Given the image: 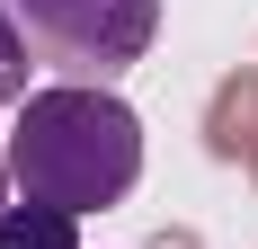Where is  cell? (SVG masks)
<instances>
[{"label": "cell", "instance_id": "cell-1", "mask_svg": "<svg viewBox=\"0 0 258 249\" xmlns=\"http://www.w3.org/2000/svg\"><path fill=\"white\" fill-rule=\"evenodd\" d=\"M9 178H18V196H36V205L107 214V205H125L134 178H143V116H134L116 89H80V80L27 89L18 134H9Z\"/></svg>", "mask_w": 258, "mask_h": 249}, {"label": "cell", "instance_id": "cell-2", "mask_svg": "<svg viewBox=\"0 0 258 249\" xmlns=\"http://www.w3.org/2000/svg\"><path fill=\"white\" fill-rule=\"evenodd\" d=\"M27 53L53 63L80 89H107L116 72H134L160 36V0H9Z\"/></svg>", "mask_w": 258, "mask_h": 249}, {"label": "cell", "instance_id": "cell-3", "mask_svg": "<svg viewBox=\"0 0 258 249\" xmlns=\"http://www.w3.org/2000/svg\"><path fill=\"white\" fill-rule=\"evenodd\" d=\"M0 249H80V214H62V205H0Z\"/></svg>", "mask_w": 258, "mask_h": 249}, {"label": "cell", "instance_id": "cell-4", "mask_svg": "<svg viewBox=\"0 0 258 249\" xmlns=\"http://www.w3.org/2000/svg\"><path fill=\"white\" fill-rule=\"evenodd\" d=\"M27 72H36V53H27L18 18H9V0H0V107H27Z\"/></svg>", "mask_w": 258, "mask_h": 249}, {"label": "cell", "instance_id": "cell-5", "mask_svg": "<svg viewBox=\"0 0 258 249\" xmlns=\"http://www.w3.org/2000/svg\"><path fill=\"white\" fill-rule=\"evenodd\" d=\"M0 205H9V151H0Z\"/></svg>", "mask_w": 258, "mask_h": 249}]
</instances>
